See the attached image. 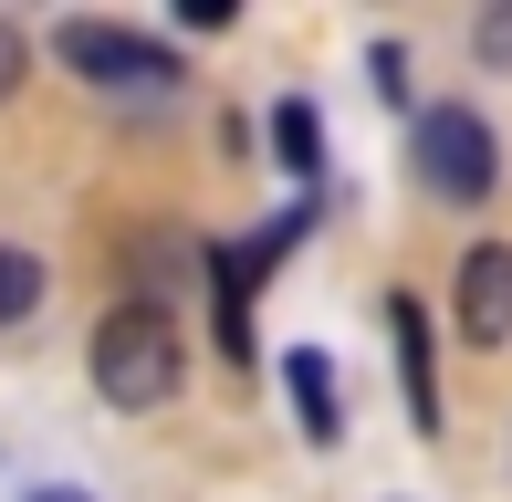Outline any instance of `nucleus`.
<instances>
[{
    "mask_svg": "<svg viewBox=\"0 0 512 502\" xmlns=\"http://www.w3.org/2000/svg\"><path fill=\"white\" fill-rule=\"evenodd\" d=\"M387 325H398V377H408V419L439 429V377H429V314H418V293L387 304Z\"/></svg>",
    "mask_w": 512,
    "mask_h": 502,
    "instance_id": "5",
    "label": "nucleus"
},
{
    "mask_svg": "<svg viewBox=\"0 0 512 502\" xmlns=\"http://www.w3.org/2000/svg\"><path fill=\"white\" fill-rule=\"evenodd\" d=\"M95 387L115 408L178 398V325H168V304H115L95 325Z\"/></svg>",
    "mask_w": 512,
    "mask_h": 502,
    "instance_id": "1",
    "label": "nucleus"
},
{
    "mask_svg": "<svg viewBox=\"0 0 512 502\" xmlns=\"http://www.w3.org/2000/svg\"><path fill=\"white\" fill-rule=\"evenodd\" d=\"M21 63H32V53H21V32H11V21H0V105H11V84H21Z\"/></svg>",
    "mask_w": 512,
    "mask_h": 502,
    "instance_id": "10",
    "label": "nucleus"
},
{
    "mask_svg": "<svg viewBox=\"0 0 512 502\" xmlns=\"http://www.w3.org/2000/svg\"><path fill=\"white\" fill-rule=\"evenodd\" d=\"M32 502H84V492H63V482H53V492H32Z\"/></svg>",
    "mask_w": 512,
    "mask_h": 502,
    "instance_id": "11",
    "label": "nucleus"
},
{
    "mask_svg": "<svg viewBox=\"0 0 512 502\" xmlns=\"http://www.w3.org/2000/svg\"><path fill=\"white\" fill-rule=\"evenodd\" d=\"M471 42H481V63H512V0H502V11H481Z\"/></svg>",
    "mask_w": 512,
    "mask_h": 502,
    "instance_id": "9",
    "label": "nucleus"
},
{
    "mask_svg": "<svg viewBox=\"0 0 512 502\" xmlns=\"http://www.w3.org/2000/svg\"><path fill=\"white\" fill-rule=\"evenodd\" d=\"M408 168H418V189L450 199V210H471V199L502 189V147H492V126H481L471 105H429L418 136H408Z\"/></svg>",
    "mask_w": 512,
    "mask_h": 502,
    "instance_id": "2",
    "label": "nucleus"
},
{
    "mask_svg": "<svg viewBox=\"0 0 512 502\" xmlns=\"http://www.w3.org/2000/svg\"><path fill=\"white\" fill-rule=\"evenodd\" d=\"M272 147H283V168H293V178H314V168H324V136H314V105H283V116H272Z\"/></svg>",
    "mask_w": 512,
    "mask_h": 502,
    "instance_id": "8",
    "label": "nucleus"
},
{
    "mask_svg": "<svg viewBox=\"0 0 512 502\" xmlns=\"http://www.w3.org/2000/svg\"><path fill=\"white\" fill-rule=\"evenodd\" d=\"M32 304H42V262L21 241H0V325H21Z\"/></svg>",
    "mask_w": 512,
    "mask_h": 502,
    "instance_id": "7",
    "label": "nucleus"
},
{
    "mask_svg": "<svg viewBox=\"0 0 512 502\" xmlns=\"http://www.w3.org/2000/svg\"><path fill=\"white\" fill-rule=\"evenodd\" d=\"M460 335H471L481 356L512 346V241H481L471 262H460Z\"/></svg>",
    "mask_w": 512,
    "mask_h": 502,
    "instance_id": "4",
    "label": "nucleus"
},
{
    "mask_svg": "<svg viewBox=\"0 0 512 502\" xmlns=\"http://www.w3.org/2000/svg\"><path fill=\"white\" fill-rule=\"evenodd\" d=\"M283 387H293V408H304V440H335V429H345V408H335V367H324L314 346L283 356Z\"/></svg>",
    "mask_w": 512,
    "mask_h": 502,
    "instance_id": "6",
    "label": "nucleus"
},
{
    "mask_svg": "<svg viewBox=\"0 0 512 502\" xmlns=\"http://www.w3.org/2000/svg\"><path fill=\"white\" fill-rule=\"evenodd\" d=\"M53 53L74 63L84 84H105V95H168L178 84V53L147 42V32H126V21H63Z\"/></svg>",
    "mask_w": 512,
    "mask_h": 502,
    "instance_id": "3",
    "label": "nucleus"
}]
</instances>
